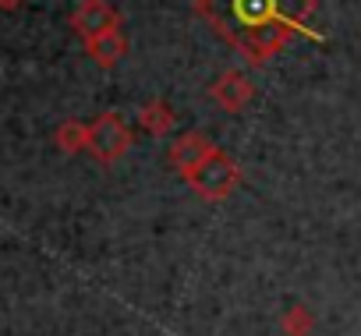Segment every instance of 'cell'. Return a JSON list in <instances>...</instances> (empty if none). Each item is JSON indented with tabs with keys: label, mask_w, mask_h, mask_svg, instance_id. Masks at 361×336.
Here are the masks:
<instances>
[{
	"label": "cell",
	"mask_w": 361,
	"mask_h": 336,
	"mask_svg": "<svg viewBox=\"0 0 361 336\" xmlns=\"http://www.w3.org/2000/svg\"><path fill=\"white\" fill-rule=\"evenodd\" d=\"M280 325H283L290 336H305V332L312 329V311H305V308H290V311H283Z\"/></svg>",
	"instance_id": "obj_10"
},
{
	"label": "cell",
	"mask_w": 361,
	"mask_h": 336,
	"mask_svg": "<svg viewBox=\"0 0 361 336\" xmlns=\"http://www.w3.org/2000/svg\"><path fill=\"white\" fill-rule=\"evenodd\" d=\"M54 142L61 152H82L89 149V124L82 120H64L57 131H54Z\"/></svg>",
	"instance_id": "obj_9"
},
{
	"label": "cell",
	"mask_w": 361,
	"mask_h": 336,
	"mask_svg": "<svg viewBox=\"0 0 361 336\" xmlns=\"http://www.w3.org/2000/svg\"><path fill=\"white\" fill-rule=\"evenodd\" d=\"M0 4H4V11H15V8L22 4V0H0Z\"/></svg>",
	"instance_id": "obj_11"
},
{
	"label": "cell",
	"mask_w": 361,
	"mask_h": 336,
	"mask_svg": "<svg viewBox=\"0 0 361 336\" xmlns=\"http://www.w3.org/2000/svg\"><path fill=\"white\" fill-rule=\"evenodd\" d=\"M216 145L206 138V135H199V131H188V135H180L173 145H170V166L180 174V178H188L195 166L213 152Z\"/></svg>",
	"instance_id": "obj_6"
},
{
	"label": "cell",
	"mask_w": 361,
	"mask_h": 336,
	"mask_svg": "<svg viewBox=\"0 0 361 336\" xmlns=\"http://www.w3.org/2000/svg\"><path fill=\"white\" fill-rule=\"evenodd\" d=\"M128 149H131V131L124 127L117 113H99L89 124V152L99 163H117Z\"/></svg>",
	"instance_id": "obj_3"
},
{
	"label": "cell",
	"mask_w": 361,
	"mask_h": 336,
	"mask_svg": "<svg viewBox=\"0 0 361 336\" xmlns=\"http://www.w3.org/2000/svg\"><path fill=\"white\" fill-rule=\"evenodd\" d=\"M121 25V15L114 11V4H106V0H82L78 11L71 15V29L89 43L103 32H114Z\"/></svg>",
	"instance_id": "obj_4"
},
{
	"label": "cell",
	"mask_w": 361,
	"mask_h": 336,
	"mask_svg": "<svg viewBox=\"0 0 361 336\" xmlns=\"http://www.w3.org/2000/svg\"><path fill=\"white\" fill-rule=\"evenodd\" d=\"M85 50H89V57H92L99 68H114V64L128 54V43H124V36L114 29V32H103V36L89 39V43H85Z\"/></svg>",
	"instance_id": "obj_7"
},
{
	"label": "cell",
	"mask_w": 361,
	"mask_h": 336,
	"mask_svg": "<svg viewBox=\"0 0 361 336\" xmlns=\"http://www.w3.org/2000/svg\"><path fill=\"white\" fill-rule=\"evenodd\" d=\"M195 15L248 64H269L294 36L322 39L312 29L315 0H195Z\"/></svg>",
	"instance_id": "obj_1"
},
{
	"label": "cell",
	"mask_w": 361,
	"mask_h": 336,
	"mask_svg": "<svg viewBox=\"0 0 361 336\" xmlns=\"http://www.w3.org/2000/svg\"><path fill=\"white\" fill-rule=\"evenodd\" d=\"M195 192H199V199H206V202H220V199H227L234 188H238V181H241V170H238V163L224 152V149H213L195 170L185 178Z\"/></svg>",
	"instance_id": "obj_2"
},
{
	"label": "cell",
	"mask_w": 361,
	"mask_h": 336,
	"mask_svg": "<svg viewBox=\"0 0 361 336\" xmlns=\"http://www.w3.org/2000/svg\"><path fill=\"white\" fill-rule=\"evenodd\" d=\"M138 124L149 131V135H170V127H173V110H170V103H163V99H152V103H145L142 110H138Z\"/></svg>",
	"instance_id": "obj_8"
},
{
	"label": "cell",
	"mask_w": 361,
	"mask_h": 336,
	"mask_svg": "<svg viewBox=\"0 0 361 336\" xmlns=\"http://www.w3.org/2000/svg\"><path fill=\"white\" fill-rule=\"evenodd\" d=\"M209 96H213V103H216L220 110L238 113V110H245V106L252 103L255 85H252V78H248L245 71H224V75L213 82Z\"/></svg>",
	"instance_id": "obj_5"
}]
</instances>
